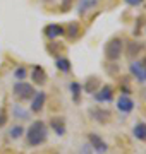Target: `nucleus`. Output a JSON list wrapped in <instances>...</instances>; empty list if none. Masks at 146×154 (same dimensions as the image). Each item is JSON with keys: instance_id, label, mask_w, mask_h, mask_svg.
Returning <instances> with one entry per match:
<instances>
[{"instance_id": "f257e3e1", "label": "nucleus", "mask_w": 146, "mask_h": 154, "mask_svg": "<svg viewBox=\"0 0 146 154\" xmlns=\"http://www.w3.org/2000/svg\"><path fill=\"white\" fill-rule=\"evenodd\" d=\"M26 142L28 146L31 147H38L41 146L43 142H46V139H48V128H46V123L41 120H34L31 125L28 127V130H26Z\"/></svg>"}, {"instance_id": "f03ea898", "label": "nucleus", "mask_w": 146, "mask_h": 154, "mask_svg": "<svg viewBox=\"0 0 146 154\" xmlns=\"http://www.w3.org/2000/svg\"><path fill=\"white\" fill-rule=\"evenodd\" d=\"M34 88L31 84L28 82H23V81H19V82L14 84V88H12V94H14V98L17 101H28L34 96Z\"/></svg>"}, {"instance_id": "7ed1b4c3", "label": "nucleus", "mask_w": 146, "mask_h": 154, "mask_svg": "<svg viewBox=\"0 0 146 154\" xmlns=\"http://www.w3.org/2000/svg\"><path fill=\"white\" fill-rule=\"evenodd\" d=\"M122 51H124V41L120 38H112L105 45V57L112 62L119 60L122 57Z\"/></svg>"}, {"instance_id": "20e7f679", "label": "nucleus", "mask_w": 146, "mask_h": 154, "mask_svg": "<svg viewBox=\"0 0 146 154\" xmlns=\"http://www.w3.org/2000/svg\"><path fill=\"white\" fill-rule=\"evenodd\" d=\"M88 140H90L88 144L91 146V149H93L96 154H105L108 151V144L105 142L98 134H88Z\"/></svg>"}, {"instance_id": "39448f33", "label": "nucleus", "mask_w": 146, "mask_h": 154, "mask_svg": "<svg viewBox=\"0 0 146 154\" xmlns=\"http://www.w3.org/2000/svg\"><path fill=\"white\" fill-rule=\"evenodd\" d=\"M43 34H45L48 39H57V38H60V36H64V34H65V28H64V26H60V24H57V22H52V24L45 26Z\"/></svg>"}, {"instance_id": "423d86ee", "label": "nucleus", "mask_w": 146, "mask_h": 154, "mask_svg": "<svg viewBox=\"0 0 146 154\" xmlns=\"http://www.w3.org/2000/svg\"><path fill=\"white\" fill-rule=\"evenodd\" d=\"M93 96H95V99L98 103H110L113 99V89L112 86H103L100 91L93 93Z\"/></svg>"}, {"instance_id": "0eeeda50", "label": "nucleus", "mask_w": 146, "mask_h": 154, "mask_svg": "<svg viewBox=\"0 0 146 154\" xmlns=\"http://www.w3.org/2000/svg\"><path fill=\"white\" fill-rule=\"evenodd\" d=\"M117 110L120 111V113H124V115H127V113H131V111L134 110V101H132L129 96L122 94V96L117 99Z\"/></svg>"}, {"instance_id": "6e6552de", "label": "nucleus", "mask_w": 146, "mask_h": 154, "mask_svg": "<svg viewBox=\"0 0 146 154\" xmlns=\"http://www.w3.org/2000/svg\"><path fill=\"white\" fill-rule=\"evenodd\" d=\"M45 101H46V94L43 93V91L34 93L33 103H31V108H29V111H33V113H40V111L43 110V106H45Z\"/></svg>"}, {"instance_id": "1a4fd4ad", "label": "nucleus", "mask_w": 146, "mask_h": 154, "mask_svg": "<svg viewBox=\"0 0 146 154\" xmlns=\"http://www.w3.org/2000/svg\"><path fill=\"white\" fill-rule=\"evenodd\" d=\"M31 81L34 84H38V86H43L46 82V74L43 70V67L33 65V69H31Z\"/></svg>"}, {"instance_id": "9d476101", "label": "nucleus", "mask_w": 146, "mask_h": 154, "mask_svg": "<svg viewBox=\"0 0 146 154\" xmlns=\"http://www.w3.org/2000/svg\"><path fill=\"white\" fill-rule=\"evenodd\" d=\"M90 115L93 116V120H96L98 123H107L110 118V111L108 110H101V108H91Z\"/></svg>"}, {"instance_id": "9b49d317", "label": "nucleus", "mask_w": 146, "mask_h": 154, "mask_svg": "<svg viewBox=\"0 0 146 154\" xmlns=\"http://www.w3.org/2000/svg\"><path fill=\"white\" fill-rule=\"evenodd\" d=\"M50 127L53 128V132L57 134V135H64L65 134V120L62 118V116H53L50 120Z\"/></svg>"}, {"instance_id": "f8f14e48", "label": "nucleus", "mask_w": 146, "mask_h": 154, "mask_svg": "<svg viewBox=\"0 0 146 154\" xmlns=\"http://www.w3.org/2000/svg\"><path fill=\"white\" fill-rule=\"evenodd\" d=\"M96 5H98V0H79L78 12L83 16V14H86V12H90L91 9H95Z\"/></svg>"}, {"instance_id": "ddd939ff", "label": "nucleus", "mask_w": 146, "mask_h": 154, "mask_svg": "<svg viewBox=\"0 0 146 154\" xmlns=\"http://www.w3.org/2000/svg\"><path fill=\"white\" fill-rule=\"evenodd\" d=\"M132 135H134L138 140H143L146 142V123L144 122H138L132 128Z\"/></svg>"}, {"instance_id": "4468645a", "label": "nucleus", "mask_w": 146, "mask_h": 154, "mask_svg": "<svg viewBox=\"0 0 146 154\" xmlns=\"http://www.w3.org/2000/svg\"><path fill=\"white\" fill-rule=\"evenodd\" d=\"M12 116L17 118V120H29V111L24 110L21 105H16L12 108Z\"/></svg>"}, {"instance_id": "2eb2a0df", "label": "nucleus", "mask_w": 146, "mask_h": 154, "mask_svg": "<svg viewBox=\"0 0 146 154\" xmlns=\"http://www.w3.org/2000/svg\"><path fill=\"white\" fill-rule=\"evenodd\" d=\"M55 67L60 72L67 74V72H71V60H69V58H65V57H59V58L55 60Z\"/></svg>"}, {"instance_id": "dca6fc26", "label": "nucleus", "mask_w": 146, "mask_h": 154, "mask_svg": "<svg viewBox=\"0 0 146 154\" xmlns=\"http://www.w3.org/2000/svg\"><path fill=\"white\" fill-rule=\"evenodd\" d=\"M69 89H71V94H72V101H74V103H79V96H81L83 86H81L79 82H71Z\"/></svg>"}, {"instance_id": "f3484780", "label": "nucleus", "mask_w": 146, "mask_h": 154, "mask_svg": "<svg viewBox=\"0 0 146 154\" xmlns=\"http://www.w3.org/2000/svg\"><path fill=\"white\" fill-rule=\"evenodd\" d=\"M98 79H95V77H90L88 81H86V84L83 86V89H84L86 93H90V94H93L96 91V88H98Z\"/></svg>"}, {"instance_id": "a211bd4d", "label": "nucleus", "mask_w": 146, "mask_h": 154, "mask_svg": "<svg viewBox=\"0 0 146 154\" xmlns=\"http://www.w3.org/2000/svg\"><path fill=\"white\" fill-rule=\"evenodd\" d=\"M65 33H67V36L71 39H76L79 36V24H78V22H71V24H67Z\"/></svg>"}, {"instance_id": "6ab92c4d", "label": "nucleus", "mask_w": 146, "mask_h": 154, "mask_svg": "<svg viewBox=\"0 0 146 154\" xmlns=\"http://www.w3.org/2000/svg\"><path fill=\"white\" fill-rule=\"evenodd\" d=\"M24 127H21V125H14V127H11V130H9V137L11 139H21L24 135Z\"/></svg>"}, {"instance_id": "aec40b11", "label": "nucleus", "mask_w": 146, "mask_h": 154, "mask_svg": "<svg viewBox=\"0 0 146 154\" xmlns=\"http://www.w3.org/2000/svg\"><path fill=\"white\" fill-rule=\"evenodd\" d=\"M14 77H16L17 81H24V79L28 77V70H26V67H17L16 70H14Z\"/></svg>"}, {"instance_id": "412c9836", "label": "nucleus", "mask_w": 146, "mask_h": 154, "mask_svg": "<svg viewBox=\"0 0 146 154\" xmlns=\"http://www.w3.org/2000/svg\"><path fill=\"white\" fill-rule=\"evenodd\" d=\"M141 48H143V45H139V43H131L129 45V51H127V55L129 57H134V53L138 55L141 51Z\"/></svg>"}, {"instance_id": "4be33fe9", "label": "nucleus", "mask_w": 146, "mask_h": 154, "mask_svg": "<svg viewBox=\"0 0 146 154\" xmlns=\"http://www.w3.org/2000/svg\"><path fill=\"white\" fill-rule=\"evenodd\" d=\"M124 2H125L129 7H139L141 4L144 2V0H124Z\"/></svg>"}, {"instance_id": "5701e85b", "label": "nucleus", "mask_w": 146, "mask_h": 154, "mask_svg": "<svg viewBox=\"0 0 146 154\" xmlns=\"http://www.w3.org/2000/svg\"><path fill=\"white\" fill-rule=\"evenodd\" d=\"M5 123H7V115H5V111L4 110H0V128L5 125Z\"/></svg>"}, {"instance_id": "b1692460", "label": "nucleus", "mask_w": 146, "mask_h": 154, "mask_svg": "<svg viewBox=\"0 0 146 154\" xmlns=\"http://www.w3.org/2000/svg\"><path fill=\"white\" fill-rule=\"evenodd\" d=\"M93 152V149H91L90 144H84V147H83V151H81V154H91Z\"/></svg>"}, {"instance_id": "393cba45", "label": "nucleus", "mask_w": 146, "mask_h": 154, "mask_svg": "<svg viewBox=\"0 0 146 154\" xmlns=\"http://www.w3.org/2000/svg\"><path fill=\"white\" fill-rule=\"evenodd\" d=\"M141 67H143V74H144V82H146V58L141 60Z\"/></svg>"}, {"instance_id": "a878e982", "label": "nucleus", "mask_w": 146, "mask_h": 154, "mask_svg": "<svg viewBox=\"0 0 146 154\" xmlns=\"http://www.w3.org/2000/svg\"><path fill=\"white\" fill-rule=\"evenodd\" d=\"M43 2H53V0H43Z\"/></svg>"}]
</instances>
